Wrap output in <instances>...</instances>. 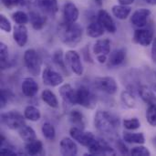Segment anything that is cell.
Listing matches in <instances>:
<instances>
[{
	"instance_id": "cell-1",
	"label": "cell",
	"mask_w": 156,
	"mask_h": 156,
	"mask_svg": "<svg viewBox=\"0 0 156 156\" xmlns=\"http://www.w3.org/2000/svg\"><path fill=\"white\" fill-rule=\"evenodd\" d=\"M95 128L102 134L113 136L120 126L119 118L106 111H98L94 116Z\"/></svg>"
},
{
	"instance_id": "cell-2",
	"label": "cell",
	"mask_w": 156,
	"mask_h": 156,
	"mask_svg": "<svg viewBox=\"0 0 156 156\" xmlns=\"http://www.w3.org/2000/svg\"><path fill=\"white\" fill-rule=\"evenodd\" d=\"M58 34L64 44L69 47H76L81 40L82 27L77 23L64 21L58 26Z\"/></svg>"
},
{
	"instance_id": "cell-3",
	"label": "cell",
	"mask_w": 156,
	"mask_h": 156,
	"mask_svg": "<svg viewBox=\"0 0 156 156\" xmlns=\"http://www.w3.org/2000/svg\"><path fill=\"white\" fill-rule=\"evenodd\" d=\"M24 64L30 74L33 76H37L41 70L42 61L38 53L33 49L29 48L24 53Z\"/></svg>"
},
{
	"instance_id": "cell-4",
	"label": "cell",
	"mask_w": 156,
	"mask_h": 156,
	"mask_svg": "<svg viewBox=\"0 0 156 156\" xmlns=\"http://www.w3.org/2000/svg\"><path fill=\"white\" fill-rule=\"evenodd\" d=\"M25 116L16 111H11L1 115V122L11 130H19L25 124Z\"/></svg>"
},
{
	"instance_id": "cell-5",
	"label": "cell",
	"mask_w": 156,
	"mask_h": 156,
	"mask_svg": "<svg viewBox=\"0 0 156 156\" xmlns=\"http://www.w3.org/2000/svg\"><path fill=\"white\" fill-rule=\"evenodd\" d=\"M69 135L73 140L77 141L80 144H81L82 146L88 147V148L96 140V137L92 133L84 132V129H80V128H78L75 126L70 128Z\"/></svg>"
},
{
	"instance_id": "cell-6",
	"label": "cell",
	"mask_w": 156,
	"mask_h": 156,
	"mask_svg": "<svg viewBox=\"0 0 156 156\" xmlns=\"http://www.w3.org/2000/svg\"><path fill=\"white\" fill-rule=\"evenodd\" d=\"M77 101L78 104L87 109H93L96 105L95 95L85 86H80L77 90Z\"/></svg>"
},
{
	"instance_id": "cell-7",
	"label": "cell",
	"mask_w": 156,
	"mask_h": 156,
	"mask_svg": "<svg viewBox=\"0 0 156 156\" xmlns=\"http://www.w3.org/2000/svg\"><path fill=\"white\" fill-rule=\"evenodd\" d=\"M90 155H115L116 152L102 139H97L89 147Z\"/></svg>"
},
{
	"instance_id": "cell-8",
	"label": "cell",
	"mask_w": 156,
	"mask_h": 156,
	"mask_svg": "<svg viewBox=\"0 0 156 156\" xmlns=\"http://www.w3.org/2000/svg\"><path fill=\"white\" fill-rule=\"evenodd\" d=\"M65 61L67 66L71 69L73 73L78 76L83 74V66L80 60L79 53L75 50H69L65 54Z\"/></svg>"
},
{
	"instance_id": "cell-9",
	"label": "cell",
	"mask_w": 156,
	"mask_h": 156,
	"mask_svg": "<svg viewBox=\"0 0 156 156\" xmlns=\"http://www.w3.org/2000/svg\"><path fill=\"white\" fill-rule=\"evenodd\" d=\"M94 85L98 90H100L109 95H113L118 90L117 82L112 77L97 78L94 80Z\"/></svg>"
},
{
	"instance_id": "cell-10",
	"label": "cell",
	"mask_w": 156,
	"mask_h": 156,
	"mask_svg": "<svg viewBox=\"0 0 156 156\" xmlns=\"http://www.w3.org/2000/svg\"><path fill=\"white\" fill-rule=\"evenodd\" d=\"M133 42L143 47L150 46L154 41V32L151 29L140 27L134 31Z\"/></svg>"
},
{
	"instance_id": "cell-11",
	"label": "cell",
	"mask_w": 156,
	"mask_h": 156,
	"mask_svg": "<svg viewBox=\"0 0 156 156\" xmlns=\"http://www.w3.org/2000/svg\"><path fill=\"white\" fill-rule=\"evenodd\" d=\"M42 80L43 83L47 86L57 87L63 82L64 79L58 72L53 70L49 67H47L42 72Z\"/></svg>"
},
{
	"instance_id": "cell-12",
	"label": "cell",
	"mask_w": 156,
	"mask_h": 156,
	"mask_svg": "<svg viewBox=\"0 0 156 156\" xmlns=\"http://www.w3.org/2000/svg\"><path fill=\"white\" fill-rule=\"evenodd\" d=\"M151 15V11L150 9L142 7V8H138L137 10H135L131 17V22L133 23V26L137 27H144L147 25V21H148V17Z\"/></svg>"
},
{
	"instance_id": "cell-13",
	"label": "cell",
	"mask_w": 156,
	"mask_h": 156,
	"mask_svg": "<svg viewBox=\"0 0 156 156\" xmlns=\"http://www.w3.org/2000/svg\"><path fill=\"white\" fill-rule=\"evenodd\" d=\"M59 94L63 101L69 105L78 104L77 101V90H74L70 84H64L59 88Z\"/></svg>"
},
{
	"instance_id": "cell-14",
	"label": "cell",
	"mask_w": 156,
	"mask_h": 156,
	"mask_svg": "<svg viewBox=\"0 0 156 156\" xmlns=\"http://www.w3.org/2000/svg\"><path fill=\"white\" fill-rule=\"evenodd\" d=\"M98 20L102 25L104 29L108 31L109 33H115L117 30L116 24L113 20V18L111 16V15L105 10L101 9L98 13Z\"/></svg>"
},
{
	"instance_id": "cell-15",
	"label": "cell",
	"mask_w": 156,
	"mask_h": 156,
	"mask_svg": "<svg viewBox=\"0 0 156 156\" xmlns=\"http://www.w3.org/2000/svg\"><path fill=\"white\" fill-rule=\"evenodd\" d=\"M60 154L64 156H74L78 154V147L72 138L65 137L59 144Z\"/></svg>"
},
{
	"instance_id": "cell-16",
	"label": "cell",
	"mask_w": 156,
	"mask_h": 156,
	"mask_svg": "<svg viewBox=\"0 0 156 156\" xmlns=\"http://www.w3.org/2000/svg\"><path fill=\"white\" fill-rule=\"evenodd\" d=\"M63 16L64 21L69 23H76L80 16V11L75 4L67 2L63 7Z\"/></svg>"
},
{
	"instance_id": "cell-17",
	"label": "cell",
	"mask_w": 156,
	"mask_h": 156,
	"mask_svg": "<svg viewBox=\"0 0 156 156\" xmlns=\"http://www.w3.org/2000/svg\"><path fill=\"white\" fill-rule=\"evenodd\" d=\"M21 90H22V93L26 97L32 98L38 91V84L37 83V81L34 79H32V78H26L22 81Z\"/></svg>"
},
{
	"instance_id": "cell-18",
	"label": "cell",
	"mask_w": 156,
	"mask_h": 156,
	"mask_svg": "<svg viewBox=\"0 0 156 156\" xmlns=\"http://www.w3.org/2000/svg\"><path fill=\"white\" fill-rule=\"evenodd\" d=\"M13 37L19 47H24L28 38L27 28L25 25H16L13 29Z\"/></svg>"
},
{
	"instance_id": "cell-19",
	"label": "cell",
	"mask_w": 156,
	"mask_h": 156,
	"mask_svg": "<svg viewBox=\"0 0 156 156\" xmlns=\"http://www.w3.org/2000/svg\"><path fill=\"white\" fill-rule=\"evenodd\" d=\"M138 93L141 97V99L148 105H154L156 104V96L154 94V90L150 89L149 87L143 85L139 87Z\"/></svg>"
},
{
	"instance_id": "cell-20",
	"label": "cell",
	"mask_w": 156,
	"mask_h": 156,
	"mask_svg": "<svg viewBox=\"0 0 156 156\" xmlns=\"http://www.w3.org/2000/svg\"><path fill=\"white\" fill-rule=\"evenodd\" d=\"M126 58V51L123 48H119L113 50L112 53H110L109 57V66L111 67H117L120 66L124 62Z\"/></svg>"
},
{
	"instance_id": "cell-21",
	"label": "cell",
	"mask_w": 156,
	"mask_h": 156,
	"mask_svg": "<svg viewBox=\"0 0 156 156\" xmlns=\"http://www.w3.org/2000/svg\"><path fill=\"white\" fill-rule=\"evenodd\" d=\"M93 53L97 56H108L111 53V41L109 39H99L93 46Z\"/></svg>"
},
{
	"instance_id": "cell-22",
	"label": "cell",
	"mask_w": 156,
	"mask_h": 156,
	"mask_svg": "<svg viewBox=\"0 0 156 156\" xmlns=\"http://www.w3.org/2000/svg\"><path fill=\"white\" fill-rule=\"evenodd\" d=\"M38 6L47 14L56 15L58 12V5L57 0H37Z\"/></svg>"
},
{
	"instance_id": "cell-23",
	"label": "cell",
	"mask_w": 156,
	"mask_h": 156,
	"mask_svg": "<svg viewBox=\"0 0 156 156\" xmlns=\"http://www.w3.org/2000/svg\"><path fill=\"white\" fill-rule=\"evenodd\" d=\"M29 20L32 27L36 30H41L47 23V17L35 11H31L29 13Z\"/></svg>"
},
{
	"instance_id": "cell-24",
	"label": "cell",
	"mask_w": 156,
	"mask_h": 156,
	"mask_svg": "<svg viewBox=\"0 0 156 156\" xmlns=\"http://www.w3.org/2000/svg\"><path fill=\"white\" fill-rule=\"evenodd\" d=\"M26 154L28 155H38L43 152V144L41 141L36 139L31 142H27L25 145Z\"/></svg>"
},
{
	"instance_id": "cell-25",
	"label": "cell",
	"mask_w": 156,
	"mask_h": 156,
	"mask_svg": "<svg viewBox=\"0 0 156 156\" xmlns=\"http://www.w3.org/2000/svg\"><path fill=\"white\" fill-rule=\"evenodd\" d=\"M112 14L115 17H117L120 20H124L126 19L131 12H132V7L130 5H115L112 8Z\"/></svg>"
},
{
	"instance_id": "cell-26",
	"label": "cell",
	"mask_w": 156,
	"mask_h": 156,
	"mask_svg": "<svg viewBox=\"0 0 156 156\" xmlns=\"http://www.w3.org/2000/svg\"><path fill=\"white\" fill-rule=\"evenodd\" d=\"M104 27L99 22V20L92 21L87 27V34L90 37H100L104 34Z\"/></svg>"
},
{
	"instance_id": "cell-27",
	"label": "cell",
	"mask_w": 156,
	"mask_h": 156,
	"mask_svg": "<svg viewBox=\"0 0 156 156\" xmlns=\"http://www.w3.org/2000/svg\"><path fill=\"white\" fill-rule=\"evenodd\" d=\"M123 140L128 144H144L145 143V137L142 133H123Z\"/></svg>"
},
{
	"instance_id": "cell-28",
	"label": "cell",
	"mask_w": 156,
	"mask_h": 156,
	"mask_svg": "<svg viewBox=\"0 0 156 156\" xmlns=\"http://www.w3.org/2000/svg\"><path fill=\"white\" fill-rule=\"evenodd\" d=\"M41 99L47 105L51 108L56 109L58 107V101L56 95L50 90H44L41 93Z\"/></svg>"
},
{
	"instance_id": "cell-29",
	"label": "cell",
	"mask_w": 156,
	"mask_h": 156,
	"mask_svg": "<svg viewBox=\"0 0 156 156\" xmlns=\"http://www.w3.org/2000/svg\"><path fill=\"white\" fill-rule=\"evenodd\" d=\"M69 121L75 127H78L80 129L85 128V118L83 114L78 110H73L70 112Z\"/></svg>"
},
{
	"instance_id": "cell-30",
	"label": "cell",
	"mask_w": 156,
	"mask_h": 156,
	"mask_svg": "<svg viewBox=\"0 0 156 156\" xmlns=\"http://www.w3.org/2000/svg\"><path fill=\"white\" fill-rule=\"evenodd\" d=\"M18 133H19V136L21 137V139L24 140L26 143L31 142V141H34L37 139L35 131L33 130V128H31L30 126H27V125H24L23 127H21L18 130Z\"/></svg>"
},
{
	"instance_id": "cell-31",
	"label": "cell",
	"mask_w": 156,
	"mask_h": 156,
	"mask_svg": "<svg viewBox=\"0 0 156 156\" xmlns=\"http://www.w3.org/2000/svg\"><path fill=\"white\" fill-rule=\"evenodd\" d=\"M24 116L27 120L30 122H37L41 118V113L37 108L35 106H27L24 111Z\"/></svg>"
},
{
	"instance_id": "cell-32",
	"label": "cell",
	"mask_w": 156,
	"mask_h": 156,
	"mask_svg": "<svg viewBox=\"0 0 156 156\" xmlns=\"http://www.w3.org/2000/svg\"><path fill=\"white\" fill-rule=\"evenodd\" d=\"M0 66L2 69H5L9 67V54L7 46L1 42L0 44Z\"/></svg>"
},
{
	"instance_id": "cell-33",
	"label": "cell",
	"mask_w": 156,
	"mask_h": 156,
	"mask_svg": "<svg viewBox=\"0 0 156 156\" xmlns=\"http://www.w3.org/2000/svg\"><path fill=\"white\" fill-rule=\"evenodd\" d=\"M121 99H122V101L123 102V104L130 109H133L136 106V99H135L134 95L129 90L122 91V95H121Z\"/></svg>"
},
{
	"instance_id": "cell-34",
	"label": "cell",
	"mask_w": 156,
	"mask_h": 156,
	"mask_svg": "<svg viewBox=\"0 0 156 156\" xmlns=\"http://www.w3.org/2000/svg\"><path fill=\"white\" fill-rule=\"evenodd\" d=\"M43 136L48 141H54L56 138V130L54 126L49 122H45L41 128Z\"/></svg>"
},
{
	"instance_id": "cell-35",
	"label": "cell",
	"mask_w": 156,
	"mask_h": 156,
	"mask_svg": "<svg viewBox=\"0 0 156 156\" xmlns=\"http://www.w3.org/2000/svg\"><path fill=\"white\" fill-rule=\"evenodd\" d=\"M0 153L3 155H17L16 151L15 150V148L6 142V140L5 139V137L3 135H1V149H0Z\"/></svg>"
},
{
	"instance_id": "cell-36",
	"label": "cell",
	"mask_w": 156,
	"mask_h": 156,
	"mask_svg": "<svg viewBox=\"0 0 156 156\" xmlns=\"http://www.w3.org/2000/svg\"><path fill=\"white\" fill-rule=\"evenodd\" d=\"M12 19L17 25H26L29 21V16L23 11H16L12 14Z\"/></svg>"
},
{
	"instance_id": "cell-37",
	"label": "cell",
	"mask_w": 156,
	"mask_h": 156,
	"mask_svg": "<svg viewBox=\"0 0 156 156\" xmlns=\"http://www.w3.org/2000/svg\"><path fill=\"white\" fill-rule=\"evenodd\" d=\"M146 119L150 125L156 127V104L149 105L146 111Z\"/></svg>"
},
{
	"instance_id": "cell-38",
	"label": "cell",
	"mask_w": 156,
	"mask_h": 156,
	"mask_svg": "<svg viewBox=\"0 0 156 156\" xmlns=\"http://www.w3.org/2000/svg\"><path fill=\"white\" fill-rule=\"evenodd\" d=\"M123 126L125 129H127L129 131H134L141 127V122L137 118L126 119L123 121Z\"/></svg>"
},
{
	"instance_id": "cell-39",
	"label": "cell",
	"mask_w": 156,
	"mask_h": 156,
	"mask_svg": "<svg viewBox=\"0 0 156 156\" xmlns=\"http://www.w3.org/2000/svg\"><path fill=\"white\" fill-rule=\"evenodd\" d=\"M53 61L54 63L58 66L60 69H62L63 70L66 69V61H65V58H63V53L61 50H58L54 53L53 55Z\"/></svg>"
},
{
	"instance_id": "cell-40",
	"label": "cell",
	"mask_w": 156,
	"mask_h": 156,
	"mask_svg": "<svg viewBox=\"0 0 156 156\" xmlns=\"http://www.w3.org/2000/svg\"><path fill=\"white\" fill-rule=\"evenodd\" d=\"M14 97L13 93L7 89L1 90V97H0V107L3 109L5 107L7 102Z\"/></svg>"
},
{
	"instance_id": "cell-41",
	"label": "cell",
	"mask_w": 156,
	"mask_h": 156,
	"mask_svg": "<svg viewBox=\"0 0 156 156\" xmlns=\"http://www.w3.org/2000/svg\"><path fill=\"white\" fill-rule=\"evenodd\" d=\"M131 154L133 156H150L151 152L149 151L148 148L140 144V146H136L132 149Z\"/></svg>"
},
{
	"instance_id": "cell-42",
	"label": "cell",
	"mask_w": 156,
	"mask_h": 156,
	"mask_svg": "<svg viewBox=\"0 0 156 156\" xmlns=\"http://www.w3.org/2000/svg\"><path fill=\"white\" fill-rule=\"evenodd\" d=\"M0 28L6 33H9L12 29V26H11L9 20L4 15L0 16Z\"/></svg>"
},
{
	"instance_id": "cell-43",
	"label": "cell",
	"mask_w": 156,
	"mask_h": 156,
	"mask_svg": "<svg viewBox=\"0 0 156 156\" xmlns=\"http://www.w3.org/2000/svg\"><path fill=\"white\" fill-rule=\"evenodd\" d=\"M116 146H117V148H118V151L122 154H123V155H127V154H129V149H128V147L126 146V144H125V141L123 140V141H122V140H117V142H116Z\"/></svg>"
},
{
	"instance_id": "cell-44",
	"label": "cell",
	"mask_w": 156,
	"mask_h": 156,
	"mask_svg": "<svg viewBox=\"0 0 156 156\" xmlns=\"http://www.w3.org/2000/svg\"><path fill=\"white\" fill-rule=\"evenodd\" d=\"M15 6L20 5V6H27L31 3V0H12Z\"/></svg>"
},
{
	"instance_id": "cell-45",
	"label": "cell",
	"mask_w": 156,
	"mask_h": 156,
	"mask_svg": "<svg viewBox=\"0 0 156 156\" xmlns=\"http://www.w3.org/2000/svg\"><path fill=\"white\" fill-rule=\"evenodd\" d=\"M152 58L156 62V37L154 38V41L152 43Z\"/></svg>"
},
{
	"instance_id": "cell-46",
	"label": "cell",
	"mask_w": 156,
	"mask_h": 156,
	"mask_svg": "<svg viewBox=\"0 0 156 156\" xmlns=\"http://www.w3.org/2000/svg\"><path fill=\"white\" fill-rule=\"evenodd\" d=\"M2 1V4L6 7V8H12L14 7V4H13V1L12 0H1Z\"/></svg>"
},
{
	"instance_id": "cell-47",
	"label": "cell",
	"mask_w": 156,
	"mask_h": 156,
	"mask_svg": "<svg viewBox=\"0 0 156 156\" xmlns=\"http://www.w3.org/2000/svg\"><path fill=\"white\" fill-rule=\"evenodd\" d=\"M107 57H108V56H105V55H100V56H97V60H98V62H100V63L103 64V63H105V62L108 60Z\"/></svg>"
},
{
	"instance_id": "cell-48",
	"label": "cell",
	"mask_w": 156,
	"mask_h": 156,
	"mask_svg": "<svg viewBox=\"0 0 156 156\" xmlns=\"http://www.w3.org/2000/svg\"><path fill=\"white\" fill-rule=\"evenodd\" d=\"M135 0H118V2L121 5H130L134 3Z\"/></svg>"
},
{
	"instance_id": "cell-49",
	"label": "cell",
	"mask_w": 156,
	"mask_h": 156,
	"mask_svg": "<svg viewBox=\"0 0 156 156\" xmlns=\"http://www.w3.org/2000/svg\"><path fill=\"white\" fill-rule=\"evenodd\" d=\"M148 4L152 5H156V0H145Z\"/></svg>"
},
{
	"instance_id": "cell-50",
	"label": "cell",
	"mask_w": 156,
	"mask_h": 156,
	"mask_svg": "<svg viewBox=\"0 0 156 156\" xmlns=\"http://www.w3.org/2000/svg\"><path fill=\"white\" fill-rule=\"evenodd\" d=\"M153 145L154 146V148L156 149V136L153 139Z\"/></svg>"
},
{
	"instance_id": "cell-51",
	"label": "cell",
	"mask_w": 156,
	"mask_h": 156,
	"mask_svg": "<svg viewBox=\"0 0 156 156\" xmlns=\"http://www.w3.org/2000/svg\"><path fill=\"white\" fill-rule=\"evenodd\" d=\"M96 2H97L99 5H101V4H102V2H103V0H96Z\"/></svg>"
},
{
	"instance_id": "cell-52",
	"label": "cell",
	"mask_w": 156,
	"mask_h": 156,
	"mask_svg": "<svg viewBox=\"0 0 156 156\" xmlns=\"http://www.w3.org/2000/svg\"><path fill=\"white\" fill-rule=\"evenodd\" d=\"M153 90H154V91L156 93V84H154V85L153 86Z\"/></svg>"
}]
</instances>
